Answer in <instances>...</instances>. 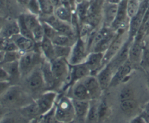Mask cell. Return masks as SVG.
<instances>
[{"label": "cell", "mask_w": 149, "mask_h": 123, "mask_svg": "<svg viewBox=\"0 0 149 123\" xmlns=\"http://www.w3.org/2000/svg\"><path fill=\"white\" fill-rule=\"evenodd\" d=\"M23 90L16 85H12L1 95V104L3 107H19V108L34 101Z\"/></svg>", "instance_id": "obj_1"}, {"label": "cell", "mask_w": 149, "mask_h": 123, "mask_svg": "<svg viewBox=\"0 0 149 123\" xmlns=\"http://www.w3.org/2000/svg\"><path fill=\"white\" fill-rule=\"evenodd\" d=\"M55 116L59 123H72L76 117L72 99L62 95L58 97L55 105Z\"/></svg>", "instance_id": "obj_2"}, {"label": "cell", "mask_w": 149, "mask_h": 123, "mask_svg": "<svg viewBox=\"0 0 149 123\" xmlns=\"http://www.w3.org/2000/svg\"><path fill=\"white\" fill-rule=\"evenodd\" d=\"M44 59L40 49L37 50L36 48L34 50L23 53L19 60L22 77H26L34 69L40 66Z\"/></svg>", "instance_id": "obj_3"}, {"label": "cell", "mask_w": 149, "mask_h": 123, "mask_svg": "<svg viewBox=\"0 0 149 123\" xmlns=\"http://www.w3.org/2000/svg\"><path fill=\"white\" fill-rule=\"evenodd\" d=\"M51 63V70L56 81V88L62 86L66 83L70 71V64L65 59L56 58Z\"/></svg>", "instance_id": "obj_4"}, {"label": "cell", "mask_w": 149, "mask_h": 123, "mask_svg": "<svg viewBox=\"0 0 149 123\" xmlns=\"http://www.w3.org/2000/svg\"><path fill=\"white\" fill-rule=\"evenodd\" d=\"M89 53L87 45L84 38L78 35L74 45L72 47V51L68 59L70 65L83 63Z\"/></svg>", "instance_id": "obj_5"}, {"label": "cell", "mask_w": 149, "mask_h": 123, "mask_svg": "<svg viewBox=\"0 0 149 123\" xmlns=\"http://www.w3.org/2000/svg\"><path fill=\"white\" fill-rule=\"evenodd\" d=\"M42 15L41 17L39 16L40 21L51 26L58 33L64 34L76 39L77 38V37H76L74 29L70 24L58 19L54 14Z\"/></svg>", "instance_id": "obj_6"}, {"label": "cell", "mask_w": 149, "mask_h": 123, "mask_svg": "<svg viewBox=\"0 0 149 123\" xmlns=\"http://www.w3.org/2000/svg\"><path fill=\"white\" fill-rule=\"evenodd\" d=\"M90 75H91L90 71L84 63L75 65H70L68 79L65 85L62 88V91L66 92L68 89L72 88L76 83L82 81Z\"/></svg>", "instance_id": "obj_7"}, {"label": "cell", "mask_w": 149, "mask_h": 123, "mask_svg": "<svg viewBox=\"0 0 149 123\" xmlns=\"http://www.w3.org/2000/svg\"><path fill=\"white\" fill-rule=\"evenodd\" d=\"M25 85L29 91L32 93H38L41 91L47 90V85L40 68V66L34 69L26 77Z\"/></svg>", "instance_id": "obj_8"}, {"label": "cell", "mask_w": 149, "mask_h": 123, "mask_svg": "<svg viewBox=\"0 0 149 123\" xmlns=\"http://www.w3.org/2000/svg\"><path fill=\"white\" fill-rule=\"evenodd\" d=\"M58 97V94L54 90H47L37 97L35 101L41 116L49 112L55 106Z\"/></svg>", "instance_id": "obj_9"}, {"label": "cell", "mask_w": 149, "mask_h": 123, "mask_svg": "<svg viewBox=\"0 0 149 123\" xmlns=\"http://www.w3.org/2000/svg\"><path fill=\"white\" fill-rule=\"evenodd\" d=\"M125 32V28H120L116 31V34L113 40L104 54L102 68L112 60L122 47L125 42L123 39Z\"/></svg>", "instance_id": "obj_10"}, {"label": "cell", "mask_w": 149, "mask_h": 123, "mask_svg": "<svg viewBox=\"0 0 149 123\" xmlns=\"http://www.w3.org/2000/svg\"><path fill=\"white\" fill-rule=\"evenodd\" d=\"M133 68V67L129 60L118 67L113 74L109 88L115 87L126 82L129 79Z\"/></svg>", "instance_id": "obj_11"}, {"label": "cell", "mask_w": 149, "mask_h": 123, "mask_svg": "<svg viewBox=\"0 0 149 123\" xmlns=\"http://www.w3.org/2000/svg\"><path fill=\"white\" fill-rule=\"evenodd\" d=\"M104 53L91 52L88 53L84 63L90 71L91 75H95L102 68Z\"/></svg>", "instance_id": "obj_12"}, {"label": "cell", "mask_w": 149, "mask_h": 123, "mask_svg": "<svg viewBox=\"0 0 149 123\" xmlns=\"http://www.w3.org/2000/svg\"><path fill=\"white\" fill-rule=\"evenodd\" d=\"M81 81L87 89L92 100H96L101 97L103 90L96 76L90 75Z\"/></svg>", "instance_id": "obj_13"}, {"label": "cell", "mask_w": 149, "mask_h": 123, "mask_svg": "<svg viewBox=\"0 0 149 123\" xmlns=\"http://www.w3.org/2000/svg\"><path fill=\"white\" fill-rule=\"evenodd\" d=\"M127 1L121 0L118 4L116 17L111 26V28L114 31H116L120 28H125L126 26L127 19H129L127 13Z\"/></svg>", "instance_id": "obj_14"}, {"label": "cell", "mask_w": 149, "mask_h": 123, "mask_svg": "<svg viewBox=\"0 0 149 123\" xmlns=\"http://www.w3.org/2000/svg\"><path fill=\"white\" fill-rule=\"evenodd\" d=\"M132 42H130L127 38L118 53L109 63L115 72L118 67L128 60L129 51Z\"/></svg>", "instance_id": "obj_15"}, {"label": "cell", "mask_w": 149, "mask_h": 123, "mask_svg": "<svg viewBox=\"0 0 149 123\" xmlns=\"http://www.w3.org/2000/svg\"><path fill=\"white\" fill-rule=\"evenodd\" d=\"M144 42L133 40L129 51V61L133 67L140 64Z\"/></svg>", "instance_id": "obj_16"}, {"label": "cell", "mask_w": 149, "mask_h": 123, "mask_svg": "<svg viewBox=\"0 0 149 123\" xmlns=\"http://www.w3.org/2000/svg\"><path fill=\"white\" fill-rule=\"evenodd\" d=\"M16 44L19 50L23 53L36 49L37 44L33 39L24 37L20 34L14 35L11 38Z\"/></svg>", "instance_id": "obj_17"}, {"label": "cell", "mask_w": 149, "mask_h": 123, "mask_svg": "<svg viewBox=\"0 0 149 123\" xmlns=\"http://www.w3.org/2000/svg\"><path fill=\"white\" fill-rule=\"evenodd\" d=\"M114 73L115 71L110 64L108 63L96 75V77L103 91L110 87Z\"/></svg>", "instance_id": "obj_18"}, {"label": "cell", "mask_w": 149, "mask_h": 123, "mask_svg": "<svg viewBox=\"0 0 149 123\" xmlns=\"http://www.w3.org/2000/svg\"><path fill=\"white\" fill-rule=\"evenodd\" d=\"M40 68L47 85V90H54L56 88V81L52 72L51 63L44 58L40 65Z\"/></svg>", "instance_id": "obj_19"}, {"label": "cell", "mask_w": 149, "mask_h": 123, "mask_svg": "<svg viewBox=\"0 0 149 123\" xmlns=\"http://www.w3.org/2000/svg\"><path fill=\"white\" fill-rule=\"evenodd\" d=\"M38 44L41 52L46 60L51 62L56 59L55 45L50 39L44 37L41 43Z\"/></svg>", "instance_id": "obj_20"}, {"label": "cell", "mask_w": 149, "mask_h": 123, "mask_svg": "<svg viewBox=\"0 0 149 123\" xmlns=\"http://www.w3.org/2000/svg\"><path fill=\"white\" fill-rule=\"evenodd\" d=\"M118 5L107 3L104 9V26L111 27L117 15Z\"/></svg>", "instance_id": "obj_21"}, {"label": "cell", "mask_w": 149, "mask_h": 123, "mask_svg": "<svg viewBox=\"0 0 149 123\" xmlns=\"http://www.w3.org/2000/svg\"><path fill=\"white\" fill-rule=\"evenodd\" d=\"M20 114L26 118H29L30 120L39 118L41 117L38 107L35 101L24 106L19 108Z\"/></svg>", "instance_id": "obj_22"}, {"label": "cell", "mask_w": 149, "mask_h": 123, "mask_svg": "<svg viewBox=\"0 0 149 123\" xmlns=\"http://www.w3.org/2000/svg\"><path fill=\"white\" fill-rule=\"evenodd\" d=\"M72 88L73 95L72 98L81 100H92L87 89L81 81L74 85Z\"/></svg>", "instance_id": "obj_23"}, {"label": "cell", "mask_w": 149, "mask_h": 123, "mask_svg": "<svg viewBox=\"0 0 149 123\" xmlns=\"http://www.w3.org/2000/svg\"><path fill=\"white\" fill-rule=\"evenodd\" d=\"M72 99L76 117L84 121L90 108V101L77 100L73 98H72Z\"/></svg>", "instance_id": "obj_24"}, {"label": "cell", "mask_w": 149, "mask_h": 123, "mask_svg": "<svg viewBox=\"0 0 149 123\" xmlns=\"http://www.w3.org/2000/svg\"><path fill=\"white\" fill-rule=\"evenodd\" d=\"M1 67H2L9 75L11 84L12 81L16 82L19 81L20 77H22L19 68V61L1 65Z\"/></svg>", "instance_id": "obj_25"}, {"label": "cell", "mask_w": 149, "mask_h": 123, "mask_svg": "<svg viewBox=\"0 0 149 123\" xmlns=\"http://www.w3.org/2000/svg\"><path fill=\"white\" fill-rule=\"evenodd\" d=\"M54 15L59 20L71 24L72 22V14L71 9L63 5H60L54 8Z\"/></svg>", "instance_id": "obj_26"}, {"label": "cell", "mask_w": 149, "mask_h": 123, "mask_svg": "<svg viewBox=\"0 0 149 123\" xmlns=\"http://www.w3.org/2000/svg\"><path fill=\"white\" fill-rule=\"evenodd\" d=\"M18 34H20V30L17 21H11L2 28L1 38H11Z\"/></svg>", "instance_id": "obj_27"}, {"label": "cell", "mask_w": 149, "mask_h": 123, "mask_svg": "<svg viewBox=\"0 0 149 123\" xmlns=\"http://www.w3.org/2000/svg\"><path fill=\"white\" fill-rule=\"evenodd\" d=\"M116 34V31H113L110 34L107 35L101 41H100L98 43H97L91 49V52H101L105 53L106 50L108 49L112 41L113 40L115 35Z\"/></svg>", "instance_id": "obj_28"}, {"label": "cell", "mask_w": 149, "mask_h": 123, "mask_svg": "<svg viewBox=\"0 0 149 123\" xmlns=\"http://www.w3.org/2000/svg\"><path fill=\"white\" fill-rule=\"evenodd\" d=\"M1 65L19 61L23 55V53L19 50L5 52L1 50L0 53Z\"/></svg>", "instance_id": "obj_29"}, {"label": "cell", "mask_w": 149, "mask_h": 123, "mask_svg": "<svg viewBox=\"0 0 149 123\" xmlns=\"http://www.w3.org/2000/svg\"><path fill=\"white\" fill-rule=\"evenodd\" d=\"M121 110L126 115H131L138 109L139 103L135 99L120 101Z\"/></svg>", "instance_id": "obj_30"}, {"label": "cell", "mask_w": 149, "mask_h": 123, "mask_svg": "<svg viewBox=\"0 0 149 123\" xmlns=\"http://www.w3.org/2000/svg\"><path fill=\"white\" fill-rule=\"evenodd\" d=\"M76 39L64 34L57 33L56 35L51 39V41L55 45L72 46L74 45Z\"/></svg>", "instance_id": "obj_31"}, {"label": "cell", "mask_w": 149, "mask_h": 123, "mask_svg": "<svg viewBox=\"0 0 149 123\" xmlns=\"http://www.w3.org/2000/svg\"><path fill=\"white\" fill-rule=\"evenodd\" d=\"M111 114V109L105 99L102 100L98 104V123H104Z\"/></svg>", "instance_id": "obj_32"}, {"label": "cell", "mask_w": 149, "mask_h": 123, "mask_svg": "<svg viewBox=\"0 0 149 123\" xmlns=\"http://www.w3.org/2000/svg\"><path fill=\"white\" fill-rule=\"evenodd\" d=\"M91 5V3L87 1H83L77 4L76 9V13L79 21L83 23L86 20L88 10Z\"/></svg>", "instance_id": "obj_33"}, {"label": "cell", "mask_w": 149, "mask_h": 123, "mask_svg": "<svg viewBox=\"0 0 149 123\" xmlns=\"http://www.w3.org/2000/svg\"><path fill=\"white\" fill-rule=\"evenodd\" d=\"M23 16L26 25L31 32L41 24V21L39 19V16L30 13L23 14Z\"/></svg>", "instance_id": "obj_34"}, {"label": "cell", "mask_w": 149, "mask_h": 123, "mask_svg": "<svg viewBox=\"0 0 149 123\" xmlns=\"http://www.w3.org/2000/svg\"><path fill=\"white\" fill-rule=\"evenodd\" d=\"M94 101H90V108L84 121L85 123H98V105Z\"/></svg>", "instance_id": "obj_35"}, {"label": "cell", "mask_w": 149, "mask_h": 123, "mask_svg": "<svg viewBox=\"0 0 149 123\" xmlns=\"http://www.w3.org/2000/svg\"><path fill=\"white\" fill-rule=\"evenodd\" d=\"M72 47V46L55 45V52L56 59L61 58V59H65L68 60L71 53Z\"/></svg>", "instance_id": "obj_36"}, {"label": "cell", "mask_w": 149, "mask_h": 123, "mask_svg": "<svg viewBox=\"0 0 149 123\" xmlns=\"http://www.w3.org/2000/svg\"><path fill=\"white\" fill-rule=\"evenodd\" d=\"M140 5L139 0L127 1V13L129 19L134 16L137 13Z\"/></svg>", "instance_id": "obj_37"}, {"label": "cell", "mask_w": 149, "mask_h": 123, "mask_svg": "<svg viewBox=\"0 0 149 123\" xmlns=\"http://www.w3.org/2000/svg\"><path fill=\"white\" fill-rule=\"evenodd\" d=\"M17 21L18 25L19 27L20 34L24 37L30 38L34 41L31 31L29 29V28L27 27V26L26 25V24L24 23L23 14L19 16Z\"/></svg>", "instance_id": "obj_38"}, {"label": "cell", "mask_w": 149, "mask_h": 123, "mask_svg": "<svg viewBox=\"0 0 149 123\" xmlns=\"http://www.w3.org/2000/svg\"><path fill=\"white\" fill-rule=\"evenodd\" d=\"M1 50L9 52L19 49L11 38H1Z\"/></svg>", "instance_id": "obj_39"}, {"label": "cell", "mask_w": 149, "mask_h": 123, "mask_svg": "<svg viewBox=\"0 0 149 123\" xmlns=\"http://www.w3.org/2000/svg\"><path fill=\"white\" fill-rule=\"evenodd\" d=\"M140 66L144 69L149 71V44H145L143 46L142 56Z\"/></svg>", "instance_id": "obj_40"}, {"label": "cell", "mask_w": 149, "mask_h": 123, "mask_svg": "<svg viewBox=\"0 0 149 123\" xmlns=\"http://www.w3.org/2000/svg\"><path fill=\"white\" fill-rule=\"evenodd\" d=\"M40 5L41 14L50 15L52 14L54 10V8L52 6L50 0H38Z\"/></svg>", "instance_id": "obj_41"}, {"label": "cell", "mask_w": 149, "mask_h": 123, "mask_svg": "<svg viewBox=\"0 0 149 123\" xmlns=\"http://www.w3.org/2000/svg\"><path fill=\"white\" fill-rule=\"evenodd\" d=\"M27 7L30 13L34 15L39 16L42 13L38 0H29L27 4Z\"/></svg>", "instance_id": "obj_42"}, {"label": "cell", "mask_w": 149, "mask_h": 123, "mask_svg": "<svg viewBox=\"0 0 149 123\" xmlns=\"http://www.w3.org/2000/svg\"><path fill=\"white\" fill-rule=\"evenodd\" d=\"M119 99L120 101L132 99L134 98V92L133 89L129 86L123 88L119 94Z\"/></svg>", "instance_id": "obj_43"}, {"label": "cell", "mask_w": 149, "mask_h": 123, "mask_svg": "<svg viewBox=\"0 0 149 123\" xmlns=\"http://www.w3.org/2000/svg\"><path fill=\"white\" fill-rule=\"evenodd\" d=\"M41 23L43 27L45 37H47L48 38L51 40L56 35L58 32L47 23L43 21H41Z\"/></svg>", "instance_id": "obj_44"}, {"label": "cell", "mask_w": 149, "mask_h": 123, "mask_svg": "<svg viewBox=\"0 0 149 123\" xmlns=\"http://www.w3.org/2000/svg\"><path fill=\"white\" fill-rule=\"evenodd\" d=\"M140 115L145 119L147 123H149V101L147 102L144 105L143 110Z\"/></svg>", "instance_id": "obj_45"}, {"label": "cell", "mask_w": 149, "mask_h": 123, "mask_svg": "<svg viewBox=\"0 0 149 123\" xmlns=\"http://www.w3.org/2000/svg\"><path fill=\"white\" fill-rule=\"evenodd\" d=\"M1 81H8L10 82V78L9 75L2 67H1L0 82Z\"/></svg>", "instance_id": "obj_46"}, {"label": "cell", "mask_w": 149, "mask_h": 123, "mask_svg": "<svg viewBox=\"0 0 149 123\" xmlns=\"http://www.w3.org/2000/svg\"><path fill=\"white\" fill-rule=\"evenodd\" d=\"M1 95L5 91H6L12 85V84L10 82L8 81H1Z\"/></svg>", "instance_id": "obj_47"}, {"label": "cell", "mask_w": 149, "mask_h": 123, "mask_svg": "<svg viewBox=\"0 0 149 123\" xmlns=\"http://www.w3.org/2000/svg\"><path fill=\"white\" fill-rule=\"evenodd\" d=\"M129 123H147L145 119L140 114L134 117Z\"/></svg>", "instance_id": "obj_48"}, {"label": "cell", "mask_w": 149, "mask_h": 123, "mask_svg": "<svg viewBox=\"0 0 149 123\" xmlns=\"http://www.w3.org/2000/svg\"><path fill=\"white\" fill-rule=\"evenodd\" d=\"M61 4L70 9H72L73 5V0H60Z\"/></svg>", "instance_id": "obj_49"}, {"label": "cell", "mask_w": 149, "mask_h": 123, "mask_svg": "<svg viewBox=\"0 0 149 123\" xmlns=\"http://www.w3.org/2000/svg\"><path fill=\"white\" fill-rule=\"evenodd\" d=\"M1 123H17L15 118L13 117H6L2 119Z\"/></svg>", "instance_id": "obj_50"}, {"label": "cell", "mask_w": 149, "mask_h": 123, "mask_svg": "<svg viewBox=\"0 0 149 123\" xmlns=\"http://www.w3.org/2000/svg\"><path fill=\"white\" fill-rule=\"evenodd\" d=\"M50 1H51V2L54 8H56L57 6H58L61 5L60 0H50Z\"/></svg>", "instance_id": "obj_51"}, {"label": "cell", "mask_w": 149, "mask_h": 123, "mask_svg": "<svg viewBox=\"0 0 149 123\" xmlns=\"http://www.w3.org/2000/svg\"><path fill=\"white\" fill-rule=\"evenodd\" d=\"M121 0H106L107 3L111 4H116L118 5L120 2Z\"/></svg>", "instance_id": "obj_52"}, {"label": "cell", "mask_w": 149, "mask_h": 123, "mask_svg": "<svg viewBox=\"0 0 149 123\" xmlns=\"http://www.w3.org/2000/svg\"><path fill=\"white\" fill-rule=\"evenodd\" d=\"M19 2H20V3L23 4V5H27L28 2L29 0H17Z\"/></svg>", "instance_id": "obj_53"}, {"label": "cell", "mask_w": 149, "mask_h": 123, "mask_svg": "<svg viewBox=\"0 0 149 123\" xmlns=\"http://www.w3.org/2000/svg\"><path fill=\"white\" fill-rule=\"evenodd\" d=\"M29 123H40L39 118H36V119L31 120H30L29 121Z\"/></svg>", "instance_id": "obj_54"}, {"label": "cell", "mask_w": 149, "mask_h": 123, "mask_svg": "<svg viewBox=\"0 0 149 123\" xmlns=\"http://www.w3.org/2000/svg\"><path fill=\"white\" fill-rule=\"evenodd\" d=\"M147 85L148 88L149 89V71L147 73Z\"/></svg>", "instance_id": "obj_55"}, {"label": "cell", "mask_w": 149, "mask_h": 123, "mask_svg": "<svg viewBox=\"0 0 149 123\" xmlns=\"http://www.w3.org/2000/svg\"><path fill=\"white\" fill-rule=\"evenodd\" d=\"M139 1H140V2H143V1H144V0H139Z\"/></svg>", "instance_id": "obj_56"}]
</instances>
